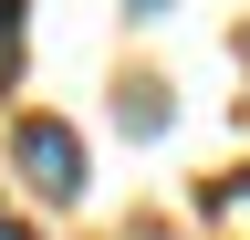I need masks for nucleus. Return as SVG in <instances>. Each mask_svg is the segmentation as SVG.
I'll return each mask as SVG.
<instances>
[{
  "mask_svg": "<svg viewBox=\"0 0 250 240\" xmlns=\"http://www.w3.org/2000/svg\"><path fill=\"white\" fill-rule=\"evenodd\" d=\"M11 157H21V177H31L42 198H73V188H83V146H73V126H62V115H21Z\"/></svg>",
  "mask_w": 250,
  "mask_h": 240,
  "instance_id": "f257e3e1",
  "label": "nucleus"
},
{
  "mask_svg": "<svg viewBox=\"0 0 250 240\" xmlns=\"http://www.w3.org/2000/svg\"><path fill=\"white\" fill-rule=\"evenodd\" d=\"M125 126H136V136H167V94H156V84H125Z\"/></svg>",
  "mask_w": 250,
  "mask_h": 240,
  "instance_id": "f03ea898",
  "label": "nucleus"
},
{
  "mask_svg": "<svg viewBox=\"0 0 250 240\" xmlns=\"http://www.w3.org/2000/svg\"><path fill=\"white\" fill-rule=\"evenodd\" d=\"M11 63H21V0H0V84H11Z\"/></svg>",
  "mask_w": 250,
  "mask_h": 240,
  "instance_id": "7ed1b4c3",
  "label": "nucleus"
},
{
  "mask_svg": "<svg viewBox=\"0 0 250 240\" xmlns=\"http://www.w3.org/2000/svg\"><path fill=\"white\" fill-rule=\"evenodd\" d=\"M156 11H167V0H136V21H156Z\"/></svg>",
  "mask_w": 250,
  "mask_h": 240,
  "instance_id": "20e7f679",
  "label": "nucleus"
},
{
  "mask_svg": "<svg viewBox=\"0 0 250 240\" xmlns=\"http://www.w3.org/2000/svg\"><path fill=\"white\" fill-rule=\"evenodd\" d=\"M0 240H11V219H0Z\"/></svg>",
  "mask_w": 250,
  "mask_h": 240,
  "instance_id": "39448f33",
  "label": "nucleus"
},
{
  "mask_svg": "<svg viewBox=\"0 0 250 240\" xmlns=\"http://www.w3.org/2000/svg\"><path fill=\"white\" fill-rule=\"evenodd\" d=\"M240 198H250V188H240Z\"/></svg>",
  "mask_w": 250,
  "mask_h": 240,
  "instance_id": "423d86ee",
  "label": "nucleus"
}]
</instances>
